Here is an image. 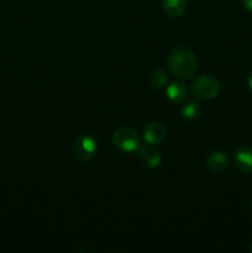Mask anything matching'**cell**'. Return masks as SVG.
Returning a JSON list of instances; mask_svg holds the SVG:
<instances>
[{"mask_svg": "<svg viewBox=\"0 0 252 253\" xmlns=\"http://www.w3.org/2000/svg\"><path fill=\"white\" fill-rule=\"evenodd\" d=\"M169 71L179 79H189L197 72V58L187 46L175 47L168 58Z\"/></svg>", "mask_w": 252, "mask_h": 253, "instance_id": "obj_1", "label": "cell"}, {"mask_svg": "<svg viewBox=\"0 0 252 253\" xmlns=\"http://www.w3.org/2000/svg\"><path fill=\"white\" fill-rule=\"evenodd\" d=\"M192 91L197 98L203 100H211L220 93V83L215 77L210 74H203L194 81Z\"/></svg>", "mask_w": 252, "mask_h": 253, "instance_id": "obj_2", "label": "cell"}, {"mask_svg": "<svg viewBox=\"0 0 252 253\" xmlns=\"http://www.w3.org/2000/svg\"><path fill=\"white\" fill-rule=\"evenodd\" d=\"M113 145L123 152H136L140 147L138 133L131 127H120L114 132Z\"/></svg>", "mask_w": 252, "mask_h": 253, "instance_id": "obj_3", "label": "cell"}, {"mask_svg": "<svg viewBox=\"0 0 252 253\" xmlns=\"http://www.w3.org/2000/svg\"><path fill=\"white\" fill-rule=\"evenodd\" d=\"M96 150H98V143H96L95 138L91 137L90 135L79 136L72 146L74 157L79 162L90 161L95 156Z\"/></svg>", "mask_w": 252, "mask_h": 253, "instance_id": "obj_4", "label": "cell"}, {"mask_svg": "<svg viewBox=\"0 0 252 253\" xmlns=\"http://www.w3.org/2000/svg\"><path fill=\"white\" fill-rule=\"evenodd\" d=\"M167 135V128L161 121H151L143 130V138L147 145H158Z\"/></svg>", "mask_w": 252, "mask_h": 253, "instance_id": "obj_5", "label": "cell"}, {"mask_svg": "<svg viewBox=\"0 0 252 253\" xmlns=\"http://www.w3.org/2000/svg\"><path fill=\"white\" fill-rule=\"evenodd\" d=\"M229 157L226 156V153L221 152V151L211 152L205 160V166H207L208 169L212 173H216V174L225 172L229 168Z\"/></svg>", "mask_w": 252, "mask_h": 253, "instance_id": "obj_6", "label": "cell"}, {"mask_svg": "<svg viewBox=\"0 0 252 253\" xmlns=\"http://www.w3.org/2000/svg\"><path fill=\"white\" fill-rule=\"evenodd\" d=\"M235 163L245 173L252 172V147L247 145L239 146L235 151Z\"/></svg>", "mask_w": 252, "mask_h": 253, "instance_id": "obj_7", "label": "cell"}, {"mask_svg": "<svg viewBox=\"0 0 252 253\" xmlns=\"http://www.w3.org/2000/svg\"><path fill=\"white\" fill-rule=\"evenodd\" d=\"M136 153H137V157L140 158L141 162L148 168H157L162 163L161 153L157 150H153V148L147 147V146H140Z\"/></svg>", "mask_w": 252, "mask_h": 253, "instance_id": "obj_8", "label": "cell"}, {"mask_svg": "<svg viewBox=\"0 0 252 253\" xmlns=\"http://www.w3.org/2000/svg\"><path fill=\"white\" fill-rule=\"evenodd\" d=\"M166 94L173 103H182L188 96V89L182 82H173L167 86Z\"/></svg>", "mask_w": 252, "mask_h": 253, "instance_id": "obj_9", "label": "cell"}, {"mask_svg": "<svg viewBox=\"0 0 252 253\" xmlns=\"http://www.w3.org/2000/svg\"><path fill=\"white\" fill-rule=\"evenodd\" d=\"M166 14L170 17H180L187 10V0H162Z\"/></svg>", "mask_w": 252, "mask_h": 253, "instance_id": "obj_10", "label": "cell"}, {"mask_svg": "<svg viewBox=\"0 0 252 253\" xmlns=\"http://www.w3.org/2000/svg\"><path fill=\"white\" fill-rule=\"evenodd\" d=\"M167 74L162 69H153L148 76V84L152 89H162L167 84Z\"/></svg>", "mask_w": 252, "mask_h": 253, "instance_id": "obj_11", "label": "cell"}, {"mask_svg": "<svg viewBox=\"0 0 252 253\" xmlns=\"http://www.w3.org/2000/svg\"><path fill=\"white\" fill-rule=\"evenodd\" d=\"M182 114L183 118L187 119L188 121H194L197 120L200 116V114H202V108H200V105L198 103L192 101V103L187 104V105L182 109Z\"/></svg>", "mask_w": 252, "mask_h": 253, "instance_id": "obj_12", "label": "cell"}, {"mask_svg": "<svg viewBox=\"0 0 252 253\" xmlns=\"http://www.w3.org/2000/svg\"><path fill=\"white\" fill-rule=\"evenodd\" d=\"M242 4L247 10L252 11V0H242Z\"/></svg>", "mask_w": 252, "mask_h": 253, "instance_id": "obj_13", "label": "cell"}, {"mask_svg": "<svg viewBox=\"0 0 252 253\" xmlns=\"http://www.w3.org/2000/svg\"><path fill=\"white\" fill-rule=\"evenodd\" d=\"M249 86H250V89L252 90V74L250 76V78H249Z\"/></svg>", "mask_w": 252, "mask_h": 253, "instance_id": "obj_14", "label": "cell"}, {"mask_svg": "<svg viewBox=\"0 0 252 253\" xmlns=\"http://www.w3.org/2000/svg\"><path fill=\"white\" fill-rule=\"evenodd\" d=\"M250 249H251V252H252V242H251V247H250Z\"/></svg>", "mask_w": 252, "mask_h": 253, "instance_id": "obj_15", "label": "cell"}]
</instances>
